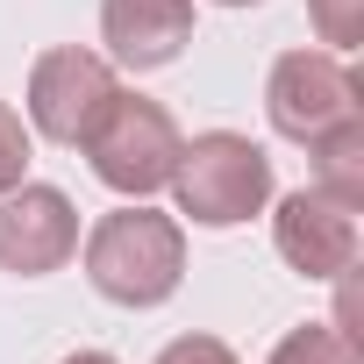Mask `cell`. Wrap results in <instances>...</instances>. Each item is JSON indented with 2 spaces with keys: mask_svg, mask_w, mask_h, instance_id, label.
<instances>
[{
  "mask_svg": "<svg viewBox=\"0 0 364 364\" xmlns=\"http://www.w3.org/2000/svg\"><path fill=\"white\" fill-rule=\"evenodd\" d=\"M222 8H257V0H222Z\"/></svg>",
  "mask_w": 364,
  "mask_h": 364,
  "instance_id": "cell-15",
  "label": "cell"
},
{
  "mask_svg": "<svg viewBox=\"0 0 364 364\" xmlns=\"http://www.w3.org/2000/svg\"><path fill=\"white\" fill-rule=\"evenodd\" d=\"M272 236H279V257L300 279H343L357 264V208H343L321 186L286 193L279 215H272Z\"/></svg>",
  "mask_w": 364,
  "mask_h": 364,
  "instance_id": "cell-7",
  "label": "cell"
},
{
  "mask_svg": "<svg viewBox=\"0 0 364 364\" xmlns=\"http://www.w3.org/2000/svg\"><path fill=\"white\" fill-rule=\"evenodd\" d=\"M100 36L129 72H157L186 50L193 0H100Z\"/></svg>",
  "mask_w": 364,
  "mask_h": 364,
  "instance_id": "cell-8",
  "label": "cell"
},
{
  "mask_svg": "<svg viewBox=\"0 0 364 364\" xmlns=\"http://www.w3.org/2000/svg\"><path fill=\"white\" fill-rule=\"evenodd\" d=\"M79 150L93 157V178H100V186L143 200V193L171 186V164H178V122H171L157 100H143V93H114L107 114L93 122V136H86Z\"/></svg>",
  "mask_w": 364,
  "mask_h": 364,
  "instance_id": "cell-3",
  "label": "cell"
},
{
  "mask_svg": "<svg viewBox=\"0 0 364 364\" xmlns=\"http://www.w3.org/2000/svg\"><path fill=\"white\" fill-rule=\"evenodd\" d=\"M307 15H314L321 43H336V50H350L364 36V0H307Z\"/></svg>",
  "mask_w": 364,
  "mask_h": 364,
  "instance_id": "cell-11",
  "label": "cell"
},
{
  "mask_svg": "<svg viewBox=\"0 0 364 364\" xmlns=\"http://www.w3.org/2000/svg\"><path fill=\"white\" fill-rule=\"evenodd\" d=\"M264 107H272V129L293 136V143H321L357 114V79L336 50H286L272 65V86H264Z\"/></svg>",
  "mask_w": 364,
  "mask_h": 364,
  "instance_id": "cell-4",
  "label": "cell"
},
{
  "mask_svg": "<svg viewBox=\"0 0 364 364\" xmlns=\"http://www.w3.org/2000/svg\"><path fill=\"white\" fill-rule=\"evenodd\" d=\"M272 364H364V357H357V343H350L336 321H307V328H293V336L272 350Z\"/></svg>",
  "mask_w": 364,
  "mask_h": 364,
  "instance_id": "cell-10",
  "label": "cell"
},
{
  "mask_svg": "<svg viewBox=\"0 0 364 364\" xmlns=\"http://www.w3.org/2000/svg\"><path fill=\"white\" fill-rule=\"evenodd\" d=\"M114 93L122 86H114V65L107 58H93V50H43L36 72H29V122L50 143H72L79 150L93 136V122L107 114Z\"/></svg>",
  "mask_w": 364,
  "mask_h": 364,
  "instance_id": "cell-5",
  "label": "cell"
},
{
  "mask_svg": "<svg viewBox=\"0 0 364 364\" xmlns=\"http://www.w3.org/2000/svg\"><path fill=\"white\" fill-rule=\"evenodd\" d=\"M22 171H29V129H22V114L8 100H0V193L22 186Z\"/></svg>",
  "mask_w": 364,
  "mask_h": 364,
  "instance_id": "cell-12",
  "label": "cell"
},
{
  "mask_svg": "<svg viewBox=\"0 0 364 364\" xmlns=\"http://www.w3.org/2000/svg\"><path fill=\"white\" fill-rule=\"evenodd\" d=\"M157 364H236V350H229V343H215V336H178Z\"/></svg>",
  "mask_w": 364,
  "mask_h": 364,
  "instance_id": "cell-13",
  "label": "cell"
},
{
  "mask_svg": "<svg viewBox=\"0 0 364 364\" xmlns=\"http://www.w3.org/2000/svg\"><path fill=\"white\" fill-rule=\"evenodd\" d=\"M79 250V208L58 186H8L0 193V272L43 279Z\"/></svg>",
  "mask_w": 364,
  "mask_h": 364,
  "instance_id": "cell-6",
  "label": "cell"
},
{
  "mask_svg": "<svg viewBox=\"0 0 364 364\" xmlns=\"http://www.w3.org/2000/svg\"><path fill=\"white\" fill-rule=\"evenodd\" d=\"M307 150H314V186L336 193L343 208H364V122H350V129H336Z\"/></svg>",
  "mask_w": 364,
  "mask_h": 364,
  "instance_id": "cell-9",
  "label": "cell"
},
{
  "mask_svg": "<svg viewBox=\"0 0 364 364\" xmlns=\"http://www.w3.org/2000/svg\"><path fill=\"white\" fill-rule=\"evenodd\" d=\"M65 364H114V357H107V350H72Z\"/></svg>",
  "mask_w": 364,
  "mask_h": 364,
  "instance_id": "cell-14",
  "label": "cell"
},
{
  "mask_svg": "<svg viewBox=\"0 0 364 364\" xmlns=\"http://www.w3.org/2000/svg\"><path fill=\"white\" fill-rule=\"evenodd\" d=\"M178 272H186V236H178L171 215L157 208H114L93 236H86V279L114 300V307H157L178 293Z\"/></svg>",
  "mask_w": 364,
  "mask_h": 364,
  "instance_id": "cell-1",
  "label": "cell"
},
{
  "mask_svg": "<svg viewBox=\"0 0 364 364\" xmlns=\"http://www.w3.org/2000/svg\"><path fill=\"white\" fill-rule=\"evenodd\" d=\"M171 193H178V215H193L200 229H236L272 200V157L236 129H208L178 143Z\"/></svg>",
  "mask_w": 364,
  "mask_h": 364,
  "instance_id": "cell-2",
  "label": "cell"
}]
</instances>
